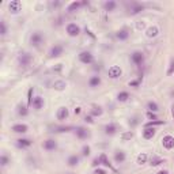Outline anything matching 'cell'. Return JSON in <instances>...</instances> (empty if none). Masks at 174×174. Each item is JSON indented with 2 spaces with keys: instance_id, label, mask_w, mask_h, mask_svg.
<instances>
[{
  "instance_id": "6da1fadb",
  "label": "cell",
  "mask_w": 174,
  "mask_h": 174,
  "mask_svg": "<svg viewBox=\"0 0 174 174\" xmlns=\"http://www.w3.org/2000/svg\"><path fill=\"white\" fill-rule=\"evenodd\" d=\"M130 61L135 65H141L144 63V53L140 50H136L130 54Z\"/></svg>"
},
{
  "instance_id": "7a4b0ae2",
  "label": "cell",
  "mask_w": 174,
  "mask_h": 174,
  "mask_svg": "<svg viewBox=\"0 0 174 174\" xmlns=\"http://www.w3.org/2000/svg\"><path fill=\"white\" fill-rule=\"evenodd\" d=\"M31 60H33L31 54L27 53V52L21 53V54H19V57H18V63H19V65H22V67H27V65L31 63Z\"/></svg>"
},
{
  "instance_id": "3957f363",
  "label": "cell",
  "mask_w": 174,
  "mask_h": 174,
  "mask_svg": "<svg viewBox=\"0 0 174 174\" xmlns=\"http://www.w3.org/2000/svg\"><path fill=\"white\" fill-rule=\"evenodd\" d=\"M42 41H44V35L41 31H34L31 34V37H30V44L33 46H40L42 44Z\"/></svg>"
},
{
  "instance_id": "277c9868",
  "label": "cell",
  "mask_w": 174,
  "mask_h": 174,
  "mask_svg": "<svg viewBox=\"0 0 174 174\" xmlns=\"http://www.w3.org/2000/svg\"><path fill=\"white\" fill-rule=\"evenodd\" d=\"M79 60H80V63H83V64H91L92 61H94V56H92L90 52L87 50H83L79 53Z\"/></svg>"
},
{
  "instance_id": "5b68a950",
  "label": "cell",
  "mask_w": 174,
  "mask_h": 174,
  "mask_svg": "<svg viewBox=\"0 0 174 174\" xmlns=\"http://www.w3.org/2000/svg\"><path fill=\"white\" fill-rule=\"evenodd\" d=\"M65 30H67L68 35H71V37H76V35L80 34V27H79L76 23H68L67 27H65Z\"/></svg>"
},
{
  "instance_id": "8992f818",
  "label": "cell",
  "mask_w": 174,
  "mask_h": 174,
  "mask_svg": "<svg viewBox=\"0 0 174 174\" xmlns=\"http://www.w3.org/2000/svg\"><path fill=\"white\" fill-rule=\"evenodd\" d=\"M108 75L110 76L111 79H117L122 75V71L118 65H111V67L108 69Z\"/></svg>"
},
{
  "instance_id": "52a82bcc",
  "label": "cell",
  "mask_w": 174,
  "mask_h": 174,
  "mask_svg": "<svg viewBox=\"0 0 174 174\" xmlns=\"http://www.w3.org/2000/svg\"><path fill=\"white\" fill-rule=\"evenodd\" d=\"M162 144H163V147H165L166 150H171V148H174V137L171 135H166V136H163V139H162Z\"/></svg>"
},
{
  "instance_id": "ba28073f",
  "label": "cell",
  "mask_w": 174,
  "mask_h": 174,
  "mask_svg": "<svg viewBox=\"0 0 174 174\" xmlns=\"http://www.w3.org/2000/svg\"><path fill=\"white\" fill-rule=\"evenodd\" d=\"M21 8H22V4L19 0H11V2L8 3V10L12 14H18L19 11H21Z\"/></svg>"
},
{
  "instance_id": "9c48e42d",
  "label": "cell",
  "mask_w": 174,
  "mask_h": 174,
  "mask_svg": "<svg viewBox=\"0 0 174 174\" xmlns=\"http://www.w3.org/2000/svg\"><path fill=\"white\" fill-rule=\"evenodd\" d=\"M68 116H69V110H68L65 106H61V108H59V110H57V120H60V121H64V120L68 118Z\"/></svg>"
},
{
  "instance_id": "30bf717a",
  "label": "cell",
  "mask_w": 174,
  "mask_h": 174,
  "mask_svg": "<svg viewBox=\"0 0 174 174\" xmlns=\"http://www.w3.org/2000/svg\"><path fill=\"white\" fill-rule=\"evenodd\" d=\"M42 147H44V150H46V151H54V150L57 148V143H56V140H53V139H48V140H45L42 143Z\"/></svg>"
},
{
  "instance_id": "8fae6325",
  "label": "cell",
  "mask_w": 174,
  "mask_h": 174,
  "mask_svg": "<svg viewBox=\"0 0 174 174\" xmlns=\"http://www.w3.org/2000/svg\"><path fill=\"white\" fill-rule=\"evenodd\" d=\"M33 108L35 109V110H41V109L44 108V105H45V102H44V98L40 97V95H37V97L33 98Z\"/></svg>"
},
{
  "instance_id": "7c38bea8",
  "label": "cell",
  "mask_w": 174,
  "mask_h": 174,
  "mask_svg": "<svg viewBox=\"0 0 174 174\" xmlns=\"http://www.w3.org/2000/svg\"><path fill=\"white\" fill-rule=\"evenodd\" d=\"M144 5L140 4V3H136V2H132L130 3V8H129V12L132 14V15H136V14H139L140 11H143Z\"/></svg>"
},
{
  "instance_id": "4fadbf2b",
  "label": "cell",
  "mask_w": 174,
  "mask_h": 174,
  "mask_svg": "<svg viewBox=\"0 0 174 174\" xmlns=\"http://www.w3.org/2000/svg\"><path fill=\"white\" fill-rule=\"evenodd\" d=\"M63 50H64L63 45H54V46H52L49 54H50V57H59L63 54Z\"/></svg>"
},
{
  "instance_id": "5bb4252c",
  "label": "cell",
  "mask_w": 174,
  "mask_h": 174,
  "mask_svg": "<svg viewBox=\"0 0 174 174\" xmlns=\"http://www.w3.org/2000/svg\"><path fill=\"white\" fill-rule=\"evenodd\" d=\"M75 132H76V136H78L79 139H82V140H83V139H87L89 137V130L86 129V128H83V127H78L75 129Z\"/></svg>"
},
{
  "instance_id": "9a60e30c",
  "label": "cell",
  "mask_w": 174,
  "mask_h": 174,
  "mask_svg": "<svg viewBox=\"0 0 174 174\" xmlns=\"http://www.w3.org/2000/svg\"><path fill=\"white\" fill-rule=\"evenodd\" d=\"M116 37L120 41H127L129 38V31H128V29H121L116 33Z\"/></svg>"
},
{
  "instance_id": "2e32d148",
  "label": "cell",
  "mask_w": 174,
  "mask_h": 174,
  "mask_svg": "<svg viewBox=\"0 0 174 174\" xmlns=\"http://www.w3.org/2000/svg\"><path fill=\"white\" fill-rule=\"evenodd\" d=\"M155 136V129L151 127H146L143 129V137L146 139V140H150V139H152Z\"/></svg>"
},
{
  "instance_id": "e0dca14e",
  "label": "cell",
  "mask_w": 174,
  "mask_h": 174,
  "mask_svg": "<svg viewBox=\"0 0 174 174\" xmlns=\"http://www.w3.org/2000/svg\"><path fill=\"white\" fill-rule=\"evenodd\" d=\"M158 34H159V29H158L156 26H151L146 30V35L148 38H155Z\"/></svg>"
},
{
  "instance_id": "ac0fdd59",
  "label": "cell",
  "mask_w": 174,
  "mask_h": 174,
  "mask_svg": "<svg viewBox=\"0 0 174 174\" xmlns=\"http://www.w3.org/2000/svg\"><path fill=\"white\" fill-rule=\"evenodd\" d=\"M16 144H18L19 148H27V147H30L33 144V141L30 139H18Z\"/></svg>"
},
{
  "instance_id": "d6986e66",
  "label": "cell",
  "mask_w": 174,
  "mask_h": 174,
  "mask_svg": "<svg viewBox=\"0 0 174 174\" xmlns=\"http://www.w3.org/2000/svg\"><path fill=\"white\" fill-rule=\"evenodd\" d=\"M125 159H127V155H125L124 151L114 152V160H116V163H122V162H125Z\"/></svg>"
},
{
  "instance_id": "ffe728a7",
  "label": "cell",
  "mask_w": 174,
  "mask_h": 174,
  "mask_svg": "<svg viewBox=\"0 0 174 174\" xmlns=\"http://www.w3.org/2000/svg\"><path fill=\"white\" fill-rule=\"evenodd\" d=\"M117 7V3L113 2V0H108V2L103 3V8H105V11H108V12H110V11H114Z\"/></svg>"
},
{
  "instance_id": "44dd1931",
  "label": "cell",
  "mask_w": 174,
  "mask_h": 174,
  "mask_svg": "<svg viewBox=\"0 0 174 174\" xmlns=\"http://www.w3.org/2000/svg\"><path fill=\"white\" fill-rule=\"evenodd\" d=\"M79 160H80V158L78 156V155H71L69 158H68V160H67V163H68V166H71V167H73V166H78L79 165Z\"/></svg>"
},
{
  "instance_id": "7402d4cb",
  "label": "cell",
  "mask_w": 174,
  "mask_h": 174,
  "mask_svg": "<svg viewBox=\"0 0 174 174\" xmlns=\"http://www.w3.org/2000/svg\"><path fill=\"white\" fill-rule=\"evenodd\" d=\"M99 84H101V78H99V76H91V78L89 79V86L92 87V89H94V87H98Z\"/></svg>"
},
{
  "instance_id": "603a6c76",
  "label": "cell",
  "mask_w": 174,
  "mask_h": 174,
  "mask_svg": "<svg viewBox=\"0 0 174 174\" xmlns=\"http://www.w3.org/2000/svg\"><path fill=\"white\" fill-rule=\"evenodd\" d=\"M128 99H129V92L128 91H120L117 94V101L118 102H127Z\"/></svg>"
},
{
  "instance_id": "cb8c5ba5",
  "label": "cell",
  "mask_w": 174,
  "mask_h": 174,
  "mask_svg": "<svg viewBox=\"0 0 174 174\" xmlns=\"http://www.w3.org/2000/svg\"><path fill=\"white\" fill-rule=\"evenodd\" d=\"M12 130L16 133H24L27 130V125L26 124H16L12 127Z\"/></svg>"
},
{
  "instance_id": "d4e9b609",
  "label": "cell",
  "mask_w": 174,
  "mask_h": 174,
  "mask_svg": "<svg viewBox=\"0 0 174 174\" xmlns=\"http://www.w3.org/2000/svg\"><path fill=\"white\" fill-rule=\"evenodd\" d=\"M84 4H87L86 2H83V3H80V2H73V3H71L69 4V7H68V11L69 12H73L75 10H79V8L82 7V5H84Z\"/></svg>"
},
{
  "instance_id": "484cf974",
  "label": "cell",
  "mask_w": 174,
  "mask_h": 174,
  "mask_svg": "<svg viewBox=\"0 0 174 174\" xmlns=\"http://www.w3.org/2000/svg\"><path fill=\"white\" fill-rule=\"evenodd\" d=\"M116 130H117V127L114 124H108L105 127V133L106 135H114V133H116Z\"/></svg>"
},
{
  "instance_id": "4316f807",
  "label": "cell",
  "mask_w": 174,
  "mask_h": 174,
  "mask_svg": "<svg viewBox=\"0 0 174 174\" xmlns=\"http://www.w3.org/2000/svg\"><path fill=\"white\" fill-rule=\"evenodd\" d=\"M147 109H148V111H152V113H155V111H158L159 106H158V103L155 102V101H150V102L147 103Z\"/></svg>"
},
{
  "instance_id": "83f0119b",
  "label": "cell",
  "mask_w": 174,
  "mask_h": 174,
  "mask_svg": "<svg viewBox=\"0 0 174 174\" xmlns=\"http://www.w3.org/2000/svg\"><path fill=\"white\" fill-rule=\"evenodd\" d=\"M53 87L56 90H59V91H61V90H64L65 87H67V83H65L64 80H56L53 83Z\"/></svg>"
},
{
  "instance_id": "f1b7e54d",
  "label": "cell",
  "mask_w": 174,
  "mask_h": 174,
  "mask_svg": "<svg viewBox=\"0 0 174 174\" xmlns=\"http://www.w3.org/2000/svg\"><path fill=\"white\" fill-rule=\"evenodd\" d=\"M147 159H148V155L147 154H139V156H137V163L139 165H143V163H146L147 162Z\"/></svg>"
},
{
  "instance_id": "f546056e",
  "label": "cell",
  "mask_w": 174,
  "mask_h": 174,
  "mask_svg": "<svg viewBox=\"0 0 174 174\" xmlns=\"http://www.w3.org/2000/svg\"><path fill=\"white\" fill-rule=\"evenodd\" d=\"M99 162H101V163H103L105 166H109L110 169H113V166L110 165V162H109L108 158H106V154H102V155H101V156H99Z\"/></svg>"
},
{
  "instance_id": "4dcf8cb0",
  "label": "cell",
  "mask_w": 174,
  "mask_h": 174,
  "mask_svg": "<svg viewBox=\"0 0 174 174\" xmlns=\"http://www.w3.org/2000/svg\"><path fill=\"white\" fill-rule=\"evenodd\" d=\"M0 163H2V166H3V167H5V166H7L8 163H10V159H8V156H7V155H4V154H3L2 156H0Z\"/></svg>"
},
{
  "instance_id": "1f68e13d",
  "label": "cell",
  "mask_w": 174,
  "mask_h": 174,
  "mask_svg": "<svg viewBox=\"0 0 174 174\" xmlns=\"http://www.w3.org/2000/svg\"><path fill=\"white\" fill-rule=\"evenodd\" d=\"M91 114H92V116H101V114H102V109H101L99 106H94V108H92Z\"/></svg>"
},
{
  "instance_id": "d6a6232c",
  "label": "cell",
  "mask_w": 174,
  "mask_h": 174,
  "mask_svg": "<svg viewBox=\"0 0 174 174\" xmlns=\"http://www.w3.org/2000/svg\"><path fill=\"white\" fill-rule=\"evenodd\" d=\"M162 124H165L163 121H160V120H154V121H150V122H147L146 124V127H154V125H162Z\"/></svg>"
},
{
  "instance_id": "836d02e7",
  "label": "cell",
  "mask_w": 174,
  "mask_h": 174,
  "mask_svg": "<svg viewBox=\"0 0 174 174\" xmlns=\"http://www.w3.org/2000/svg\"><path fill=\"white\" fill-rule=\"evenodd\" d=\"M0 33H2V35H5L7 34V26H5V22L4 21H2L0 22Z\"/></svg>"
},
{
  "instance_id": "e575fe53",
  "label": "cell",
  "mask_w": 174,
  "mask_h": 174,
  "mask_svg": "<svg viewBox=\"0 0 174 174\" xmlns=\"http://www.w3.org/2000/svg\"><path fill=\"white\" fill-rule=\"evenodd\" d=\"M18 113L21 114V116H27L29 114V111H27V108L26 106H19V110H18Z\"/></svg>"
},
{
  "instance_id": "d590c367",
  "label": "cell",
  "mask_w": 174,
  "mask_h": 174,
  "mask_svg": "<svg viewBox=\"0 0 174 174\" xmlns=\"http://www.w3.org/2000/svg\"><path fill=\"white\" fill-rule=\"evenodd\" d=\"M82 154H83V156H89L90 155V147L83 146V148H82Z\"/></svg>"
},
{
  "instance_id": "8d00e7d4",
  "label": "cell",
  "mask_w": 174,
  "mask_h": 174,
  "mask_svg": "<svg viewBox=\"0 0 174 174\" xmlns=\"http://www.w3.org/2000/svg\"><path fill=\"white\" fill-rule=\"evenodd\" d=\"M159 163H163V160L160 159V158H156V156H154L151 159V165H154V166H156V165H159Z\"/></svg>"
},
{
  "instance_id": "74e56055",
  "label": "cell",
  "mask_w": 174,
  "mask_h": 174,
  "mask_svg": "<svg viewBox=\"0 0 174 174\" xmlns=\"http://www.w3.org/2000/svg\"><path fill=\"white\" fill-rule=\"evenodd\" d=\"M173 72H174V59H171L170 67H169V69H167V75H171Z\"/></svg>"
},
{
  "instance_id": "f35d334b",
  "label": "cell",
  "mask_w": 174,
  "mask_h": 174,
  "mask_svg": "<svg viewBox=\"0 0 174 174\" xmlns=\"http://www.w3.org/2000/svg\"><path fill=\"white\" fill-rule=\"evenodd\" d=\"M147 117H148L150 120H156V116H155V113H152V111H147Z\"/></svg>"
},
{
  "instance_id": "ab89813d",
  "label": "cell",
  "mask_w": 174,
  "mask_h": 174,
  "mask_svg": "<svg viewBox=\"0 0 174 174\" xmlns=\"http://www.w3.org/2000/svg\"><path fill=\"white\" fill-rule=\"evenodd\" d=\"M132 133H130V132H128V133H125V135L124 136H122V139H132Z\"/></svg>"
},
{
  "instance_id": "60d3db41",
  "label": "cell",
  "mask_w": 174,
  "mask_h": 174,
  "mask_svg": "<svg viewBox=\"0 0 174 174\" xmlns=\"http://www.w3.org/2000/svg\"><path fill=\"white\" fill-rule=\"evenodd\" d=\"M94 174H106L105 170H102V169H97V170L94 171Z\"/></svg>"
},
{
  "instance_id": "b9f144b4",
  "label": "cell",
  "mask_w": 174,
  "mask_h": 174,
  "mask_svg": "<svg viewBox=\"0 0 174 174\" xmlns=\"http://www.w3.org/2000/svg\"><path fill=\"white\" fill-rule=\"evenodd\" d=\"M84 121H86V122H92V117L91 116H86V117H84Z\"/></svg>"
},
{
  "instance_id": "7bdbcfd3",
  "label": "cell",
  "mask_w": 174,
  "mask_h": 174,
  "mask_svg": "<svg viewBox=\"0 0 174 174\" xmlns=\"http://www.w3.org/2000/svg\"><path fill=\"white\" fill-rule=\"evenodd\" d=\"M137 29H139V30L144 29V22H140V23H137Z\"/></svg>"
},
{
  "instance_id": "ee69618b",
  "label": "cell",
  "mask_w": 174,
  "mask_h": 174,
  "mask_svg": "<svg viewBox=\"0 0 174 174\" xmlns=\"http://www.w3.org/2000/svg\"><path fill=\"white\" fill-rule=\"evenodd\" d=\"M139 84V80H136V82H129V86H137Z\"/></svg>"
},
{
  "instance_id": "f6af8a7d",
  "label": "cell",
  "mask_w": 174,
  "mask_h": 174,
  "mask_svg": "<svg viewBox=\"0 0 174 174\" xmlns=\"http://www.w3.org/2000/svg\"><path fill=\"white\" fill-rule=\"evenodd\" d=\"M156 174H169V171L167 170H159Z\"/></svg>"
},
{
  "instance_id": "bcb514c9",
  "label": "cell",
  "mask_w": 174,
  "mask_h": 174,
  "mask_svg": "<svg viewBox=\"0 0 174 174\" xmlns=\"http://www.w3.org/2000/svg\"><path fill=\"white\" fill-rule=\"evenodd\" d=\"M73 111H75V114H79V113H80V108H76Z\"/></svg>"
},
{
  "instance_id": "7dc6e473",
  "label": "cell",
  "mask_w": 174,
  "mask_h": 174,
  "mask_svg": "<svg viewBox=\"0 0 174 174\" xmlns=\"http://www.w3.org/2000/svg\"><path fill=\"white\" fill-rule=\"evenodd\" d=\"M171 114H173V117H174V105H171Z\"/></svg>"
}]
</instances>
